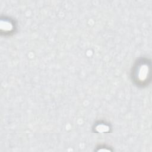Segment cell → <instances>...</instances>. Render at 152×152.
I'll return each mask as SVG.
<instances>
[{
	"instance_id": "1",
	"label": "cell",
	"mask_w": 152,
	"mask_h": 152,
	"mask_svg": "<svg viewBox=\"0 0 152 152\" xmlns=\"http://www.w3.org/2000/svg\"><path fill=\"white\" fill-rule=\"evenodd\" d=\"M149 74V66L146 63L140 64L134 71V80L139 84L144 83L147 79Z\"/></svg>"
}]
</instances>
